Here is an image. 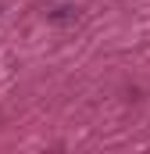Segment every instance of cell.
Returning <instances> with one entry per match:
<instances>
[{
	"label": "cell",
	"mask_w": 150,
	"mask_h": 154,
	"mask_svg": "<svg viewBox=\"0 0 150 154\" xmlns=\"http://www.w3.org/2000/svg\"><path fill=\"white\" fill-rule=\"evenodd\" d=\"M50 18H54V22H72V18H75V11H72V7H57Z\"/></svg>",
	"instance_id": "obj_1"
}]
</instances>
